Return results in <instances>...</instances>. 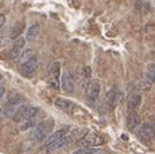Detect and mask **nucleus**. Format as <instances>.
Returning <instances> with one entry per match:
<instances>
[{"instance_id": "nucleus-1", "label": "nucleus", "mask_w": 155, "mask_h": 154, "mask_svg": "<svg viewBox=\"0 0 155 154\" xmlns=\"http://www.w3.org/2000/svg\"><path fill=\"white\" fill-rule=\"evenodd\" d=\"M25 103H26V99L22 95L17 94V95L12 96L7 103L4 104V107L2 108V111H0V117L13 118V116L25 105Z\"/></svg>"}, {"instance_id": "nucleus-2", "label": "nucleus", "mask_w": 155, "mask_h": 154, "mask_svg": "<svg viewBox=\"0 0 155 154\" xmlns=\"http://www.w3.org/2000/svg\"><path fill=\"white\" fill-rule=\"evenodd\" d=\"M53 127H54L53 118H48L45 121H41V122H38L36 126H34V130H32V132H31V139L35 141H38V142L44 141L51 134Z\"/></svg>"}, {"instance_id": "nucleus-3", "label": "nucleus", "mask_w": 155, "mask_h": 154, "mask_svg": "<svg viewBox=\"0 0 155 154\" xmlns=\"http://www.w3.org/2000/svg\"><path fill=\"white\" fill-rule=\"evenodd\" d=\"M104 137H101L96 132H90L86 134L85 136H82L81 139L77 141L76 145H78L81 148H95V146H100L104 144Z\"/></svg>"}, {"instance_id": "nucleus-4", "label": "nucleus", "mask_w": 155, "mask_h": 154, "mask_svg": "<svg viewBox=\"0 0 155 154\" xmlns=\"http://www.w3.org/2000/svg\"><path fill=\"white\" fill-rule=\"evenodd\" d=\"M48 85L53 90L60 89V63L54 62L48 72Z\"/></svg>"}, {"instance_id": "nucleus-5", "label": "nucleus", "mask_w": 155, "mask_h": 154, "mask_svg": "<svg viewBox=\"0 0 155 154\" xmlns=\"http://www.w3.org/2000/svg\"><path fill=\"white\" fill-rule=\"evenodd\" d=\"M100 90H101V86L97 80H92L88 82V85L85 90V98H86V102L90 105H94L97 102L99 95H100Z\"/></svg>"}, {"instance_id": "nucleus-6", "label": "nucleus", "mask_w": 155, "mask_h": 154, "mask_svg": "<svg viewBox=\"0 0 155 154\" xmlns=\"http://www.w3.org/2000/svg\"><path fill=\"white\" fill-rule=\"evenodd\" d=\"M37 112H38V108H36V107H25L23 105L13 116V121L15 123H23L26 121L34 119Z\"/></svg>"}, {"instance_id": "nucleus-7", "label": "nucleus", "mask_w": 155, "mask_h": 154, "mask_svg": "<svg viewBox=\"0 0 155 154\" xmlns=\"http://www.w3.org/2000/svg\"><path fill=\"white\" fill-rule=\"evenodd\" d=\"M154 134H155V119L150 118L147 119L146 122L141 123L140 126V130H138V136L142 141H150L153 137H154Z\"/></svg>"}, {"instance_id": "nucleus-8", "label": "nucleus", "mask_w": 155, "mask_h": 154, "mask_svg": "<svg viewBox=\"0 0 155 154\" xmlns=\"http://www.w3.org/2000/svg\"><path fill=\"white\" fill-rule=\"evenodd\" d=\"M120 100V92L117 87H113L107 92V96H105V105L108 107L109 111H113V109L117 107V104Z\"/></svg>"}, {"instance_id": "nucleus-9", "label": "nucleus", "mask_w": 155, "mask_h": 154, "mask_svg": "<svg viewBox=\"0 0 155 154\" xmlns=\"http://www.w3.org/2000/svg\"><path fill=\"white\" fill-rule=\"evenodd\" d=\"M60 85H62L63 91L72 94L74 91L76 87V77L72 72H65L62 77V81H60Z\"/></svg>"}, {"instance_id": "nucleus-10", "label": "nucleus", "mask_w": 155, "mask_h": 154, "mask_svg": "<svg viewBox=\"0 0 155 154\" xmlns=\"http://www.w3.org/2000/svg\"><path fill=\"white\" fill-rule=\"evenodd\" d=\"M37 65H38V60H37V57L35 55L34 58H31L28 62H26L25 64L21 65V73L23 77H32L35 75L36 69H37Z\"/></svg>"}, {"instance_id": "nucleus-11", "label": "nucleus", "mask_w": 155, "mask_h": 154, "mask_svg": "<svg viewBox=\"0 0 155 154\" xmlns=\"http://www.w3.org/2000/svg\"><path fill=\"white\" fill-rule=\"evenodd\" d=\"M25 42H26L25 38L18 37L17 40L14 41L13 46L10 48L7 53H5V58H7V59H15V58H18L21 55V53H22V49L25 48Z\"/></svg>"}, {"instance_id": "nucleus-12", "label": "nucleus", "mask_w": 155, "mask_h": 154, "mask_svg": "<svg viewBox=\"0 0 155 154\" xmlns=\"http://www.w3.org/2000/svg\"><path fill=\"white\" fill-rule=\"evenodd\" d=\"M55 107H58L60 111H63L68 114H73V112L76 111V104L69 100V99H64V98H57L55 99Z\"/></svg>"}, {"instance_id": "nucleus-13", "label": "nucleus", "mask_w": 155, "mask_h": 154, "mask_svg": "<svg viewBox=\"0 0 155 154\" xmlns=\"http://www.w3.org/2000/svg\"><path fill=\"white\" fill-rule=\"evenodd\" d=\"M68 127H63V129H60V130H58V131H55V132H53L51 135H49L48 137L44 141H45V144H44V146L46 148H50L53 144H55L57 141H59L60 139H63V137L68 134Z\"/></svg>"}, {"instance_id": "nucleus-14", "label": "nucleus", "mask_w": 155, "mask_h": 154, "mask_svg": "<svg viewBox=\"0 0 155 154\" xmlns=\"http://www.w3.org/2000/svg\"><path fill=\"white\" fill-rule=\"evenodd\" d=\"M141 118L138 116L137 111H131L130 114L127 116V127L131 131H136L137 129H140L141 126Z\"/></svg>"}, {"instance_id": "nucleus-15", "label": "nucleus", "mask_w": 155, "mask_h": 154, "mask_svg": "<svg viewBox=\"0 0 155 154\" xmlns=\"http://www.w3.org/2000/svg\"><path fill=\"white\" fill-rule=\"evenodd\" d=\"M23 31H25V22L19 21V22H17V23H14L12 26V28H10V31H9V38L17 40V38L22 35Z\"/></svg>"}, {"instance_id": "nucleus-16", "label": "nucleus", "mask_w": 155, "mask_h": 154, "mask_svg": "<svg viewBox=\"0 0 155 154\" xmlns=\"http://www.w3.org/2000/svg\"><path fill=\"white\" fill-rule=\"evenodd\" d=\"M141 102H142V98L140 94H132L128 100H127V108L128 111H138V108L141 105Z\"/></svg>"}, {"instance_id": "nucleus-17", "label": "nucleus", "mask_w": 155, "mask_h": 154, "mask_svg": "<svg viewBox=\"0 0 155 154\" xmlns=\"http://www.w3.org/2000/svg\"><path fill=\"white\" fill-rule=\"evenodd\" d=\"M91 68L88 67V65H85L84 68H82V73H81V89L82 90H86V87L88 85V82L91 80Z\"/></svg>"}, {"instance_id": "nucleus-18", "label": "nucleus", "mask_w": 155, "mask_h": 154, "mask_svg": "<svg viewBox=\"0 0 155 154\" xmlns=\"http://www.w3.org/2000/svg\"><path fill=\"white\" fill-rule=\"evenodd\" d=\"M40 30H41V27H40V25H32L30 28H28V31H27V34H26V38L28 41H34L35 38H37V36H38V34H40Z\"/></svg>"}, {"instance_id": "nucleus-19", "label": "nucleus", "mask_w": 155, "mask_h": 154, "mask_svg": "<svg viewBox=\"0 0 155 154\" xmlns=\"http://www.w3.org/2000/svg\"><path fill=\"white\" fill-rule=\"evenodd\" d=\"M35 55H36L35 50H32V49H26V50L22 52L21 55H19V65L25 64L26 62H28V60H30L31 58H34Z\"/></svg>"}, {"instance_id": "nucleus-20", "label": "nucleus", "mask_w": 155, "mask_h": 154, "mask_svg": "<svg viewBox=\"0 0 155 154\" xmlns=\"http://www.w3.org/2000/svg\"><path fill=\"white\" fill-rule=\"evenodd\" d=\"M146 77L147 80L151 82V84H155V64H149L146 68Z\"/></svg>"}, {"instance_id": "nucleus-21", "label": "nucleus", "mask_w": 155, "mask_h": 154, "mask_svg": "<svg viewBox=\"0 0 155 154\" xmlns=\"http://www.w3.org/2000/svg\"><path fill=\"white\" fill-rule=\"evenodd\" d=\"M95 152H96L95 148H81L80 150L74 152L73 154H92V153H95Z\"/></svg>"}, {"instance_id": "nucleus-22", "label": "nucleus", "mask_w": 155, "mask_h": 154, "mask_svg": "<svg viewBox=\"0 0 155 154\" xmlns=\"http://www.w3.org/2000/svg\"><path fill=\"white\" fill-rule=\"evenodd\" d=\"M25 125L21 127V130L22 131H25V130H27V129H30V127H32V126H35V123H34V119H30V121H26V122H23Z\"/></svg>"}, {"instance_id": "nucleus-23", "label": "nucleus", "mask_w": 155, "mask_h": 154, "mask_svg": "<svg viewBox=\"0 0 155 154\" xmlns=\"http://www.w3.org/2000/svg\"><path fill=\"white\" fill-rule=\"evenodd\" d=\"M4 23H5V15L0 14V30H2V27L4 26Z\"/></svg>"}, {"instance_id": "nucleus-24", "label": "nucleus", "mask_w": 155, "mask_h": 154, "mask_svg": "<svg viewBox=\"0 0 155 154\" xmlns=\"http://www.w3.org/2000/svg\"><path fill=\"white\" fill-rule=\"evenodd\" d=\"M4 92H5V89L4 87H0V100H2V98L4 96Z\"/></svg>"}, {"instance_id": "nucleus-25", "label": "nucleus", "mask_w": 155, "mask_h": 154, "mask_svg": "<svg viewBox=\"0 0 155 154\" xmlns=\"http://www.w3.org/2000/svg\"><path fill=\"white\" fill-rule=\"evenodd\" d=\"M92 154H105V153H103V152H95V153H92Z\"/></svg>"}, {"instance_id": "nucleus-26", "label": "nucleus", "mask_w": 155, "mask_h": 154, "mask_svg": "<svg viewBox=\"0 0 155 154\" xmlns=\"http://www.w3.org/2000/svg\"><path fill=\"white\" fill-rule=\"evenodd\" d=\"M0 81H2V73H0Z\"/></svg>"}, {"instance_id": "nucleus-27", "label": "nucleus", "mask_w": 155, "mask_h": 154, "mask_svg": "<svg viewBox=\"0 0 155 154\" xmlns=\"http://www.w3.org/2000/svg\"><path fill=\"white\" fill-rule=\"evenodd\" d=\"M153 139H154V140H155V134H154V137H153Z\"/></svg>"}]
</instances>
